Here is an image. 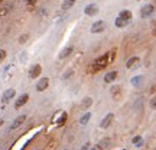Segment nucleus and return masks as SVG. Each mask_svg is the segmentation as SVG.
Wrapping results in <instances>:
<instances>
[{
  "label": "nucleus",
  "mask_w": 156,
  "mask_h": 150,
  "mask_svg": "<svg viewBox=\"0 0 156 150\" xmlns=\"http://www.w3.org/2000/svg\"><path fill=\"white\" fill-rule=\"evenodd\" d=\"M84 12H85V15H88V16H94V15L98 13V7H97V5H88Z\"/></svg>",
  "instance_id": "8"
},
{
  "label": "nucleus",
  "mask_w": 156,
  "mask_h": 150,
  "mask_svg": "<svg viewBox=\"0 0 156 150\" xmlns=\"http://www.w3.org/2000/svg\"><path fill=\"white\" fill-rule=\"evenodd\" d=\"M149 105H150V108H152V110H156V95L150 98V102H149Z\"/></svg>",
  "instance_id": "25"
},
{
  "label": "nucleus",
  "mask_w": 156,
  "mask_h": 150,
  "mask_svg": "<svg viewBox=\"0 0 156 150\" xmlns=\"http://www.w3.org/2000/svg\"><path fill=\"white\" fill-rule=\"evenodd\" d=\"M48 87H49V79H48V78H42V79H39L38 84H36V91L42 92V91H45Z\"/></svg>",
  "instance_id": "6"
},
{
  "label": "nucleus",
  "mask_w": 156,
  "mask_h": 150,
  "mask_svg": "<svg viewBox=\"0 0 156 150\" xmlns=\"http://www.w3.org/2000/svg\"><path fill=\"white\" fill-rule=\"evenodd\" d=\"M15 95H16V91H15L13 88H9V90H6V91L3 92V101H5V102H7V101H9V100H12Z\"/></svg>",
  "instance_id": "9"
},
{
  "label": "nucleus",
  "mask_w": 156,
  "mask_h": 150,
  "mask_svg": "<svg viewBox=\"0 0 156 150\" xmlns=\"http://www.w3.org/2000/svg\"><path fill=\"white\" fill-rule=\"evenodd\" d=\"M114 56H116V49L108 51V52H106L104 55H101L100 58H97V59L94 61V71H101V69H104L108 64H111V61L114 59Z\"/></svg>",
  "instance_id": "1"
},
{
  "label": "nucleus",
  "mask_w": 156,
  "mask_h": 150,
  "mask_svg": "<svg viewBox=\"0 0 156 150\" xmlns=\"http://www.w3.org/2000/svg\"><path fill=\"white\" fill-rule=\"evenodd\" d=\"M91 104H93V98L87 97V98H84V101H82V108H84V110H88V108L91 107Z\"/></svg>",
  "instance_id": "19"
},
{
  "label": "nucleus",
  "mask_w": 156,
  "mask_h": 150,
  "mask_svg": "<svg viewBox=\"0 0 156 150\" xmlns=\"http://www.w3.org/2000/svg\"><path fill=\"white\" fill-rule=\"evenodd\" d=\"M116 78H117V71H111V72H108V74L104 77V82L110 84V82H113Z\"/></svg>",
  "instance_id": "11"
},
{
  "label": "nucleus",
  "mask_w": 156,
  "mask_h": 150,
  "mask_svg": "<svg viewBox=\"0 0 156 150\" xmlns=\"http://www.w3.org/2000/svg\"><path fill=\"white\" fill-rule=\"evenodd\" d=\"M120 92H121V90H120V87H119V85H114V87L111 88V94L116 97V100H119V97H120Z\"/></svg>",
  "instance_id": "21"
},
{
  "label": "nucleus",
  "mask_w": 156,
  "mask_h": 150,
  "mask_svg": "<svg viewBox=\"0 0 156 150\" xmlns=\"http://www.w3.org/2000/svg\"><path fill=\"white\" fill-rule=\"evenodd\" d=\"M127 20H124V19H121V18H117L116 19V26L117 28H124V26H127Z\"/></svg>",
  "instance_id": "20"
},
{
  "label": "nucleus",
  "mask_w": 156,
  "mask_h": 150,
  "mask_svg": "<svg viewBox=\"0 0 156 150\" xmlns=\"http://www.w3.org/2000/svg\"><path fill=\"white\" fill-rule=\"evenodd\" d=\"M26 120V115H19L15 121H13V124L10 126V130H15V128H18L20 124H23V121Z\"/></svg>",
  "instance_id": "10"
},
{
  "label": "nucleus",
  "mask_w": 156,
  "mask_h": 150,
  "mask_svg": "<svg viewBox=\"0 0 156 150\" xmlns=\"http://www.w3.org/2000/svg\"><path fill=\"white\" fill-rule=\"evenodd\" d=\"M121 150H124V149H121Z\"/></svg>",
  "instance_id": "33"
},
{
  "label": "nucleus",
  "mask_w": 156,
  "mask_h": 150,
  "mask_svg": "<svg viewBox=\"0 0 156 150\" xmlns=\"http://www.w3.org/2000/svg\"><path fill=\"white\" fill-rule=\"evenodd\" d=\"M88 147H90V141H88V143H85V146H84V147H82L81 150H87Z\"/></svg>",
  "instance_id": "29"
},
{
  "label": "nucleus",
  "mask_w": 156,
  "mask_h": 150,
  "mask_svg": "<svg viewBox=\"0 0 156 150\" xmlns=\"http://www.w3.org/2000/svg\"><path fill=\"white\" fill-rule=\"evenodd\" d=\"M25 2L29 5V6H35V3H36V0H25Z\"/></svg>",
  "instance_id": "28"
},
{
  "label": "nucleus",
  "mask_w": 156,
  "mask_h": 150,
  "mask_svg": "<svg viewBox=\"0 0 156 150\" xmlns=\"http://www.w3.org/2000/svg\"><path fill=\"white\" fill-rule=\"evenodd\" d=\"M137 62H139V58H137V56H133V58H130V59L127 61L126 67H127V68H133V67H134Z\"/></svg>",
  "instance_id": "18"
},
{
  "label": "nucleus",
  "mask_w": 156,
  "mask_h": 150,
  "mask_svg": "<svg viewBox=\"0 0 156 150\" xmlns=\"http://www.w3.org/2000/svg\"><path fill=\"white\" fill-rule=\"evenodd\" d=\"M2 124H3V120H2V118H0V126H2Z\"/></svg>",
  "instance_id": "30"
},
{
  "label": "nucleus",
  "mask_w": 156,
  "mask_h": 150,
  "mask_svg": "<svg viewBox=\"0 0 156 150\" xmlns=\"http://www.w3.org/2000/svg\"><path fill=\"white\" fill-rule=\"evenodd\" d=\"M119 18H121V19H124V20L130 22V19L133 18V15H131V12H130V10H121V12H120V15H119Z\"/></svg>",
  "instance_id": "12"
},
{
  "label": "nucleus",
  "mask_w": 156,
  "mask_h": 150,
  "mask_svg": "<svg viewBox=\"0 0 156 150\" xmlns=\"http://www.w3.org/2000/svg\"><path fill=\"white\" fill-rule=\"evenodd\" d=\"M28 101H29V94H22V95L16 100V102H15V108H16V110H19V108H20V107H23Z\"/></svg>",
  "instance_id": "4"
},
{
  "label": "nucleus",
  "mask_w": 156,
  "mask_h": 150,
  "mask_svg": "<svg viewBox=\"0 0 156 150\" xmlns=\"http://www.w3.org/2000/svg\"><path fill=\"white\" fill-rule=\"evenodd\" d=\"M153 12H155L153 5H146V6L142 7V10H140V16H142V18H149Z\"/></svg>",
  "instance_id": "5"
},
{
  "label": "nucleus",
  "mask_w": 156,
  "mask_h": 150,
  "mask_svg": "<svg viewBox=\"0 0 156 150\" xmlns=\"http://www.w3.org/2000/svg\"><path fill=\"white\" fill-rule=\"evenodd\" d=\"M6 56H7V52H6L5 49H0V64H2V62L6 59Z\"/></svg>",
  "instance_id": "23"
},
{
  "label": "nucleus",
  "mask_w": 156,
  "mask_h": 150,
  "mask_svg": "<svg viewBox=\"0 0 156 150\" xmlns=\"http://www.w3.org/2000/svg\"><path fill=\"white\" fill-rule=\"evenodd\" d=\"M142 82H143V77L142 75H137V77L131 78V85H134V87H139Z\"/></svg>",
  "instance_id": "16"
},
{
  "label": "nucleus",
  "mask_w": 156,
  "mask_h": 150,
  "mask_svg": "<svg viewBox=\"0 0 156 150\" xmlns=\"http://www.w3.org/2000/svg\"><path fill=\"white\" fill-rule=\"evenodd\" d=\"M90 118H91V113H85L81 118H80V124H82V126H85L88 121H90Z\"/></svg>",
  "instance_id": "17"
},
{
  "label": "nucleus",
  "mask_w": 156,
  "mask_h": 150,
  "mask_svg": "<svg viewBox=\"0 0 156 150\" xmlns=\"http://www.w3.org/2000/svg\"><path fill=\"white\" fill-rule=\"evenodd\" d=\"M91 150H100V149H98V147H95V149H91Z\"/></svg>",
  "instance_id": "31"
},
{
  "label": "nucleus",
  "mask_w": 156,
  "mask_h": 150,
  "mask_svg": "<svg viewBox=\"0 0 156 150\" xmlns=\"http://www.w3.org/2000/svg\"><path fill=\"white\" fill-rule=\"evenodd\" d=\"M133 144H136V146H140V144H142V137H140V136H136V137H133Z\"/></svg>",
  "instance_id": "26"
},
{
  "label": "nucleus",
  "mask_w": 156,
  "mask_h": 150,
  "mask_svg": "<svg viewBox=\"0 0 156 150\" xmlns=\"http://www.w3.org/2000/svg\"><path fill=\"white\" fill-rule=\"evenodd\" d=\"M72 72H74V71H72V69H68V71H67V72H64V75H62V78H64V79H67V78H69V77H71V74H72Z\"/></svg>",
  "instance_id": "27"
},
{
  "label": "nucleus",
  "mask_w": 156,
  "mask_h": 150,
  "mask_svg": "<svg viewBox=\"0 0 156 150\" xmlns=\"http://www.w3.org/2000/svg\"><path fill=\"white\" fill-rule=\"evenodd\" d=\"M2 2H3V0H0V3H2Z\"/></svg>",
  "instance_id": "32"
},
{
  "label": "nucleus",
  "mask_w": 156,
  "mask_h": 150,
  "mask_svg": "<svg viewBox=\"0 0 156 150\" xmlns=\"http://www.w3.org/2000/svg\"><path fill=\"white\" fill-rule=\"evenodd\" d=\"M41 74H42V67L39 64H35V65L31 67V69H29V77L31 78H38Z\"/></svg>",
  "instance_id": "3"
},
{
  "label": "nucleus",
  "mask_w": 156,
  "mask_h": 150,
  "mask_svg": "<svg viewBox=\"0 0 156 150\" xmlns=\"http://www.w3.org/2000/svg\"><path fill=\"white\" fill-rule=\"evenodd\" d=\"M106 29V23L103 22V20H97V22H94L93 23V26H91V33H100V32H103Z\"/></svg>",
  "instance_id": "2"
},
{
  "label": "nucleus",
  "mask_w": 156,
  "mask_h": 150,
  "mask_svg": "<svg viewBox=\"0 0 156 150\" xmlns=\"http://www.w3.org/2000/svg\"><path fill=\"white\" fill-rule=\"evenodd\" d=\"M28 39H29V33H23V35L19 38V43H25Z\"/></svg>",
  "instance_id": "24"
},
{
  "label": "nucleus",
  "mask_w": 156,
  "mask_h": 150,
  "mask_svg": "<svg viewBox=\"0 0 156 150\" xmlns=\"http://www.w3.org/2000/svg\"><path fill=\"white\" fill-rule=\"evenodd\" d=\"M110 143H111V140L108 138V137H106V138H103V140H100V143H98V149L100 150H103V149H106V147H108L110 146Z\"/></svg>",
  "instance_id": "13"
},
{
  "label": "nucleus",
  "mask_w": 156,
  "mask_h": 150,
  "mask_svg": "<svg viewBox=\"0 0 156 150\" xmlns=\"http://www.w3.org/2000/svg\"><path fill=\"white\" fill-rule=\"evenodd\" d=\"M74 3H75V0H64V2H62V9L68 10V9H71L74 6Z\"/></svg>",
  "instance_id": "15"
},
{
  "label": "nucleus",
  "mask_w": 156,
  "mask_h": 150,
  "mask_svg": "<svg viewBox=\"0 0 156 150\" xmlns=\"http://www.w3.org/2000/svg\"><path fill=\"white\" fill-rule=\"evenodd\" d=\"M72 51H74V48L72 46H68V48H65L61 54H59V58L61 59H64V58H67V56H69L71 54H72Z\"/></svg>",
  "instance_id": "14"
},
{
  "label": "nucleus",
  "mask_w": 156,
  "mask_h": 150,
  "mask_svg": "<svg viewBox=\"0 0 156 150\" xmlns=\"http://www.w3.org/2000/svg\"><path fill=\"white\" fill-rule=\"evenodd\" d=\"M113 118H114V115H113V113H108L104 118H103V121L100 123V127L101 128H107L110 124H111V121H113Z\"/></svg>",
  "instance_id": "7"
},
{
  "label": "nucleus",
  "mask_w": 156,
  "mask_h": 150,
  "mask_svg": "<svg viewBox=\"0 0 156 150\" xmlns=\"http://www.w3.org/2000/svg\"><path fill=\"white\" fill-rule=\"evenodd\" d=\"M67 118H68V114H67V113H62V114H61V117L58 118L57 124H58V126H64V124H65V121H67Z\"/></svg>",
  "instance_id": "22"
}]
</instances>
